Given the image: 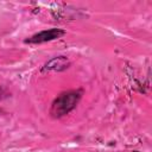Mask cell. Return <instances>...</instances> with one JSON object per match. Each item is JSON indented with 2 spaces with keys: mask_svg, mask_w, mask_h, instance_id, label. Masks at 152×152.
<instances>
[{
  "mask_svg": "<svg viewBox=\"0 0 152 152\" xmlns=\"http://www.w3.org/2000/svg\"><path fill=\"white\" fill-rule=\"evenodd\" d=\"M83 95L82 89H72L61 93L51 103L50 107V115L55 119H59L70 112H72L78 102L81 101Z\"/></svg>",
  "mask_w": 152,
  "mask_h": 152,
  "instance_id": "1",
  "label": "cell"
},
{
  "mask_svg": "<svg viewBox=\"0 0 152 152\" xmlns=\"http://www.w3.org/2000/svg\"><path fill=\"white\" fill-rule=\"evenodd\" d=\"M65 34H66L65 30L58 28V27H52V28L43 30V31H39V32L32 34L31 37L26 38L24 40V43L30 44V45H39V44H44V43H48V42L59 39Z\"/></svg>",
  "mask_w": 152,
  "mask_h": 152,
  "instance_id": "2",
  "label": "cell"
},
{
  "mask_svg": "<svg viewBox=\"0 0 152 152\" xmlns=\"http://www.w3.org/2000/svg\"><path fill=\"white\" fill-rule=\"evenodd\" d=\"M69 66H70V61H69L68 57H65V56H56V57L51 58L50 61H48L44 64L43 70L61 72V71L66 70Z\"/></svg>",
  "mask_w": 152,
  "mask_h": 152,
  "instance_id": "3",
  "label": "cell"
},
{
  "mask_svg": "<svg viewBox=\"0 0 152 152\" xmlns=\"http://www.w3.org/2000/svg\"><path fill=\"white\" fill-rule=\"evenodd\" d=\"M4 97H6V93H5L4 88H2V87H0V100H2Z\"/></svg>",
  "mask_w": 152,
  "mask_h": 152,
  "instance_id": "4",
  "label": "cell"
}]
</instances>
